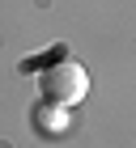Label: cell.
I'll use <instances>...</instances> for the list:
<instances>
[{"label":"cell","mask_w":136,"mask_h":148,"mask_svg":"<svg viewBox=\"0 0 136 148\" xmlns=\"http://www.w3.org/2000/svg\"><path fill=\"white\" fill-rule=\"evenodd\" d=\"M38 93H43V102L72 110V106H81L85 93H90V72L81 68L72 55H60L51 68L38 72Z\"/></svg>","instance_id":"obj_1"},{"label":"cell","mask_w":136,"mask_h":148,"mask_svg":"<svg viewBox=\"0 0 136 148\" xmlns=\"http://www.w3.org/2000/svg\"><path fill=\"white\" fill-rule=\"evenodd\" d=\"M34 127H38V131H43V136H64L68 131V123H72V110H64V106H51V102H38L34 106Z\"/></svg>","instance_id":"obj_2"}]
</instances>
